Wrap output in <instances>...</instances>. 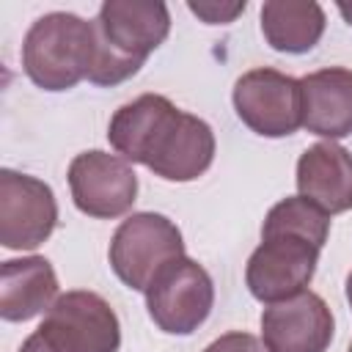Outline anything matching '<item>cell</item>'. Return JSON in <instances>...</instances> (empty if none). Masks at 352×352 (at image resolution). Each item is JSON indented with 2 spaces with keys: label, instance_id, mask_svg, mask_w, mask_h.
Segmentation results:
<instances>
[{
  "label": "cell",
  "instance_id": "cell-21",
  "mask_svg": "<svg viewBox=\"0 0 352 352\" xmlns=\"http://www.w3.org/2000/svg\"><path fill=\"white\" fill-rule=\"evenodd\" d=\"M346 300H349V308H352V272L346 275Z\"/></svg>",
  "mask_w": 352,
  "mask_h": 352
},
{
  "label": "cell",
  "instance_id": "cell-19",
  "mask_svg": "<svg viewBox=\"0 0 352 352\" xmlns=\"http://www.w3.org/2000/svg\"><path fill=\"white\" fill-rule=\"evenodd\" d=\"M19 352H55V349H52V346L41 338V333L36 330L33 336H28V338H25V344L19 346Z\"/></svg>",
  "mask_w": 352,
  "mask_h": 352
},
{
  "label": "cell",
  "instance_id": "cell-17",
  "mask_svg": "<svg viewBox=\"0 0 352 352\" xmlns=\"http://www.w3.org/2000/svg\"><path fill=\"white\" fill-rule=\"evenodd\" d=\"M245 0L242 3H187V8L198 16V19H204L206 25H228V22H234L242 11H245Z\"/></svg>",
  "mask_w": 352,
  "mask_h": 352
},
{
  "label": "cell",
  "instance_id": "cell-14",
  "mask_svg": "<svg viewBox=\"0 0 352 352\" xmlns=\"http://www.w3.org/2000/svg\"><path fill=\"white\" fill-rule=\"evenodd\" d=\"M58 278L44 256L8 258L0 267V316L6 322H28L50 311L58 300Z\"/></svg>",
  "mask_w": 352,
  "mask_h": 352
},
{
  "label": "cell",
  "instance_id": "cell-9",
  "mask_svg": "<svg viewBox=\"0 0 352 352\" xmlns=\"http://www.w3.org/2000/svg\"><path fill=\"white\" fill-rule=\"evenodd\" d=\"M58 226L52 187L36 176L0 170V242L8 250H36Z\"/></svg>",
  "mask_w": 352,
  "mask_h": 352
},
{
  "label": "cell",
  "instance_id": "cell-15",
  "mask_svg": "<svg viewBox=\"0 0 352 352\" xmlns=\"http://www.w3.org/2000/svg\"><path fill=\"white\" fill-rule=\"evenodd\" d=\"M261 33L275 52H311L324 33V11L314 0H267L261 6Z\"/></svg>",
  "mask_w": 352,
  "mask_h": 352
},
{
  "label": "cell",
  "instance_id": "cell-10",
  "mask_svg": "<svg viewBox=\"0 0 352 352\" xmlns=\"http://www.w3.org/2000/svg\"><path fill=\"white\" fill-rule=\"evenodd\" d=\"M69 190L82 214L113 220L132 209L138 198V176L124 157L91 148L72 160Z\"/></svg>",
  "mask_w": 352,
  "mask_h": 352
},
{
  "label": "cell",
  "instance_id": "cell-16",
  "mask_svg": "<svg viewBox=\"0 0 352 352\" xmlns=\"http://www.w3.org/2000/svg\"><path fill=\"white\" fill-rule=\"evenodd\" d=\"M261 231H289V234H300L305 239H311L314 245L324 248L327 234H330V214L322 212L316 204H311L302 195H289L283 201H278L267 217Z\"/></svg>",
  "mask_w": 352,
  "mask_h": 352
},
{
  "label": "cell",
  "instance_id": "cell-3",
  "mask_svg": "<svg viewBox=\"0 0 352 352\" xmlns=\"http://www.w3.org/2000/svg\"><path fill=\"white\" fill-rule=\"evenodd\" d=\"M214 160V132L212 126L179 110L170 99L162 104L151 132L146 135L138 160L154 176L165 182H192L209 170Z\"/></svg>",
  "mask_w": 352,
  "mask_h": 352
},
{
  "label": "cell",
  "instance_id": "cell-13",
  "mask_svg": "<svg viewBox=\"0 0 352 352\" xmlns=\"http://www.w3.org/2000/svg\"><path fill=\"white\" fill-rule=\"evenodd\" d=\"M302 126L319 138L352 135V69L327 66L300 77Z\"/></svg>",
  "mask_w": 352,
  "mask_h": 352
},
{
  "label": "cell",
  "instance_id": "cell-1",
  "mask_svg": "<svg viewBox=\"0 0 352 352\" xmlns=\"http://www.w3.org/2000/svg\"><path fill=\"white\" fill-rule=\"evenodd\" d=\"M170 11L157 0H104L94 19V63L88 82L118 85L140 72L168 38Z\"/></svg>",
  "mask_w": 352,
  "mask_h": 352
},
{
  "label": "cell",
  "instance_id": "cell-11",
  "mask_svg": "<svg viewBox=\"0 0 352 352\" xmlns=\"http://www.w3.org/2000/svg\"><path fill=\"white\" fill-rule=\"evenodd\" d=\"M333 330L327 302L308 289L267 305L261 314V338L270 352H327Z\"/></svg>",
  "mask_w": 352,
  "mask_h": 352
},
{
  "label": "cell",
  "instance_id": "cell-8",
  "mask_svg": "<svg viewBox=\"0 0 352 352\" xmlns=\"http://www.w3.org/2000/svg\"><path fill=\"white\" fill-rule=\"evenodd\" d=\"M234 110L261 138H286L302 126L300 80L278 69H250L234 82Z\"/></svg>",
  "mask_w": 352,
  "mask_h": 352
},
{
  "label": "cell",
  "instance_id": "cell-4",
  "mask_svg": "<svg viewBox=\"0 0 352 352\" xmlns=\"http://www.w3.org/2000/svg\"><path fill=\"white\" fill-rule=\"evenodd\" d=\"M107 256L121 283L146 292L170 261L184 256V239L176 223L165 214L135 212L116 228Z\"/></svg>",
  "mask_w": 352,
  "mask_h": 352
},
{
  "label": "cell",
  "instance_id": "cell-7",
  "mask_svg": "<svg viewBox=\"0 0 352 352\" xmlns=\"http://www.w3.org/2000/svg\"><path fill=\"white\" fill-rule=\"evenodd\" d=\"M214 305V283L209 272L182 256L170 261L146 289V308L151 322L170 336L195 333L212 314Z\"/></svg>",
  "mask_w": 352,
  "mask_h": 352
},
{
  "label": "cell",
  "instance_id": "cell-6",
  "mask_svg": "<svg viewBox=\"0 0 352 352\" xmlns=\"http://www.w3.org/2000/svg\"><path fill=\"white\" fill-rule=\"evenodd\" d=\"M55 352H118L121 324L116 311L96 292L74 289L60 294L38 324Z\"/></svg>",
  "mask_w": 352,
  "mask_h": 352
},
{
  "label": "cell",
  "instance_id": "cell-12",
  "mask_svg": "<svg viewBox=\"0 0 352 352\" xmlns=\"http://www.w3.org/2000/svg\"><path fill=\"white\" fill-rule=\"evenodd\" d=\"M297 190L327 214L352 209V154L333 140L308 146L297 160Z\"/></svg>",
  "mask_w": 352,
  "mask_h": 352
},
{
  "label": "cell",
  "instance_id": "cell-20",
  "mask_svg": "<svg viewBox=\"0 0 352 352\" xmlns=\"http://www.w3.org/2000/svg\"><path fill=\"white\" fill-rule=\"evenodd\" d=\"M338 11H341V16L352 25V3H338Z\"/></svg>",
  "mask_w": 352,
  "mask_h": 352
},
{
  "label": "cell",
  "instance_id": "cell-18",
  "mask_svg": "<svg viewBox=\"0 0 352 352\" xmlns=\"http://www.w3.org/2000/svg\"><path fill=\"white\" fill-rule=\"evenodd\" d=\"M204 352H270V349L256 336L234 330V333H226V336L214 338Z\"/></svg>",
  "mask_w": 352,
  "mask_h": 352
},
{
  "label": "cell",
  "instance_id": "cell-2",
  "mask_svg": "<svg viewBox=\"0 0 352 352\" xmlns=\"http://www.w3.org/2000/svg\"><path fill=\"white\" fill-rule=\"evenodd\" d=\"M94 63V22L69 11L38 16L22 41V69L44 91H69L88 80Z\"/></svg>",
  "mask_w": 352,
  "mask_h": 352
},
{
  "label": "cell",
  "instance_id": "cell-5",
  "mask_svg": "<svg viewBox=\"0 0 352 352\" xmlns=\"http://www.w3.org/2000/svg\"><path fill=\"white\" fill-rule=\"evenodd\" d=\"M319 250V245L300 234L261 231V245L250 253L245 267L248 292L267 305L305 292L316 272Z\"/></svg>",
  "mask_w": 352,
  "mask_h": 352
},
{
  "label": "cell",
  "instance_id": "cell-22",
  "mask_svg": "<svg viewBox=\"0 0 352 352\" xmlns=\"http://www.w3.org/2000/svg\"><path fill=\"white\" fill-rule=\"evenodd\" d=\"M349 352H352V344H349Z\"/></svg>",
  "mask_w": 352,
  "mask_h": 352
}]
</instances>
